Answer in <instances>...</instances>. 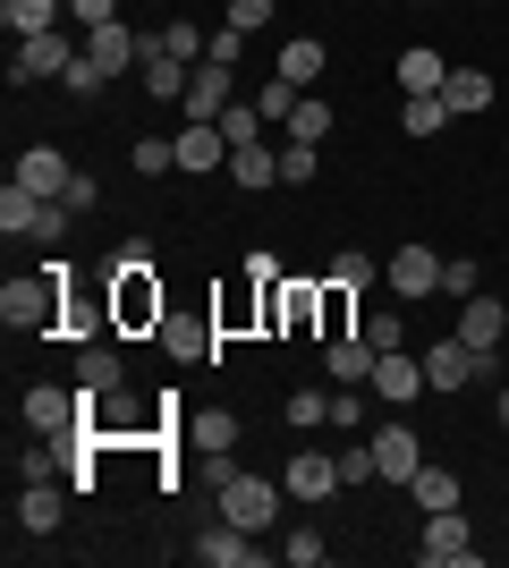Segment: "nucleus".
<instances>
[{"mask_svg": "<svg viewBox=\"0 0 509 568\" xmlns=\"http://www.w3.org/2000/svg\"><path fill=\"white\" fill-rule=\"evenodd\" d=\"M441 102L459 119H476V111H492V77L485 69H450V85H441Z\"/></svg>", "mask_w": 509, "mask_h": 568, "instance_id": "26", "label": "nucleus"}, {"mask_svg": "<svg viewBox=\"0 0 509 568\" xmlns=\"http://www.w3.org/2000/svg\"><path fill=\"white\" fill-rule=\"evenodd\" d=\"M365 442H374V467H383V484H416L425 450H416V433H408V425H374Z\"/></svg>", "mask_w": 509, "mask_h": 568, "instance_id": "11", "label": "nucleus"}, {"mask_svg": "<svg viewBox=\"0 0 509 568\" xmlns=\"http://www.w3.org/2000/svg\"><path fill=\"white\" fill-rule=\"evenodd\" d=\"M120 348H85V365H77V390H94V399H111V390H120Z\"/></svg>", "mask_w": 509, "mask_h": 568, "instance_id": "28", "label": "nucleus"}, {"mask_svg": "<svg viewBox=\"0 0 509 568\" xmlns=\"http://www.w3.org/2000/svg\"><path fill=\"white\" fill-rule=\"evenodd\" d=\"M111 281H120V297H111V323H120V332L162 323V281H153V272H111Z\"/></svg>", "mask_w": 509, "mask_h": 568, "instance_id": "7", "label": "nucleus"}, {"mask_svg": "<svg viewBox=\"0 0 509 568\" xmlns=\"http://www.w3.org/2000/svg\"><path fill=\"white\" fill-rule=\"evenodd\" d=\"M136 77L153 85V102H187V77H195V60H170V51L145 34V60H136Z\"/></svg>", "mask_w": 509, "mask_h": 568, "instance_id": "17", "label": "nucleus"}, {"mask_svg": "<svg viewBox=\"0 0 509 568\" xmlns=\"http://www.w3.org/2000/svg\"><path fill=\"white\" fill-rule=\"evenodd\" d=\"M281 128H289V144H323V136H332V102H315V94H297V111L281 119Z\"/></svg>", "mask_w": 509, "mask_h": 568, "instance_id": "30", "label": "nucleus"}, {"mask_svg": "<svg viewBox=\"0 0 509 568\" xmlns=\"http://www.w3.org/2000/svg\"><path fill=\"white\" fill-rule=\"evenodd\" d=\"M323 560H332V544H323L315 526H297L289 535V568H323Z\"/></svg>", "mask_w": 509, "mask_h": 568, "instance_id": "41", "label": "nucleus"}, {"mask_svg": "<svg viewBox=\"0 0 509 568\" xmlns=\"http://www.w3.org/2000/svg\"><path fill=\"white\" fill-rule=\"evenodd\" d=\"M323 416H332L323 390H289V425H323Z\"/></svg>", "mask_w": 509, "mask_h": 568, "instance_id": "45", "label": "nucleus"}, {"mask_svg": "<svg viewBox=\"0 0 509 568\" xmlns=\"http://www.w3.org/2000/svg\"><path fill=\"white\" fill-rule=\"evenodd\" d=\"M60 509H69V500H60V484H18V526H26V535H51V526H60Z\"/></svg>", "mask_w": 509, "mask_h": 568, "instance_id": "24", "label": "nucleus"}, {"mask_svg": "<svg viewBox=\"0 0 509 568\" xmlns=\"http://www.w3.org/2000/svg\"><path fill=\"white\" fill-rule=\"evenodd\" d=\"M230 179H238V187H281V153H272L264 136H255V144H230Z\"/></svg>", "mask_w": 509, "mask_h": 568, "instance_id": "22", "label": "nucleus"}, {"mask_svg": "<svg viewBox=\"0 0 509 568\" xmlns=\"http://www.w3.org/2000/svg\"><path fill=\"white\" fill-rule=\"evenodd\" d=\"M153 43H162L170 60H204V51H213V34H204V26H187V18H170L162 34H153Z\"/></svg>", "mask_w": 509, "mask_h": 568, "instance_id": "33", "label": "nucleus"}, {"mask_svg": "<svg viewBox=\"0 0 509 568\" xmlns=\"http://www.w3.org/2000/svg\"><path fill=\"white\" fill-rule=\"evenodd\" d=\"M18 416H26L34 433H43V442H60V433H69L77 416H85V399H77V390H51V382H34V390L18 399Z\"/></svg>", "mask_w": 509, "mask_h": 568, "instance_id": "8", "label": "nucleus"}, {"mask_svg": "<svg viewBox=\"0 0 509 568\" xmlns=\"http://www.w3.org/2000/svg\"><path fill=\"white\" fill-rule=\"evenodd\" d=\"M102 85H111V77H102V69H94V60H85V51H77V69H69V94H77V102H94V94H102Z\"/></svg>", "mask_w": 509, "mask_h": 568, "instance_id": "44", "label": "nucleus"}, {"mask_svg": "<svg viewBox=\"0 0 509 568\" xmlns=\"http://www.w3.org/2000/svg\"><path fill=\"white\" fill-rule=\"evenodd\" d=\"M221 26H238V34H264L272 26V0H230V18Z\"/></svg>", "mask_w": 509, "mask_h": 568, "instance_id": "42", "label": "nucleus"}, {"mask_svg": "<svg viewBox=\"0 0 509 568\" xmlns=\"http://www.w3.org/2000/svg\"><path fill=\"white\" fill-rule=\"evenodd\" d=\"M315 170H323L315 144H289V153H281V187H315Z\"/></svg>", "mask_w": 509, "mask_h": 568, "instance_id": "37", "label": "nucleus"}, {"mask_svg": "<svg viewBox=\"0 0 509 568\" xmlns=\"http://www.w3.org/2000/svg\"><path fill=\"white\" fill-rule=\"evenodd\" d=\"M255 111H264V119H289L297 111V85H289V77H272L264 94H255Z\"/></svg>", "mask_w": 509, "mask_h": 568, "instance_id": "43", "label": "nucleus"}, {"mask_svg": "<svg viewBox=\"0 0 509 568\" xmlns=\"http://www.w3.org/2000/svg\"><path fill=\"white\" fill-rule=\"evenodd\" d=\"M459 339H467V348H476V356H492V348H501V339H509V306H501V297H485V288H476V297H467V306H459Z\"/></svg>", "mask_w": 509, "mask_h": 568, "instance_id": "12", "label": "nucleus"}, {"mask_svg": "<svg viewBox=\"0 0 509 568\" xmlns=\"http://www.w3.org/2000/svg\"><path fill=\"white\" fill-rule=\"evenodd\" d=\"M85 60H94L102 77H120V69H136V60H145V34H128V26L111 18V26H94V34H85Z\"/></svg>", "mask_w": 509, "mask_h": 568, "instance_id": "16", "label": "nucleus"}, {"mask_svg": "<svg viewBox=\"0 0 509 568\" xmlns=\"http://www.w3.org/2000/svg\"><path fill=\"white\" fill-rule=\"evenodd\" d=\"M111 272H153V246H145V237H128V246H120V263H111Z\"/></svg>", "mask_w": 509, "mask_h": 568, "instance_id": "50", "label": "nucleus"}, {"mask_svg": "<svg viewBox=\"0 0 509 568\" xmlns=\"http://www.w3.org/2000/svg\"><path fill=\"white\" fill-rule=\"evenodd\" d=\"M43 204H51V195H26L18 179H9V187H0V230H9V237H34V213H43Z\"/></svg>", "mask_w": 509, "mask_h": 568, "instance_id": "29", "label": "nucleus"}, {"mask_svg": "<svg viewBox=\"0 0 509 568\" xmlns=\"http://www.w3.org/2000/svg\"><path fill=\"white\" fill-rule=\"evenodd\" d=\"M77 51L85 43H69V34H60V26H51V34H18V85H34V77H69L77 69Z\"/></svg>", "mask_w": 509, "mask_h": 568, "instance_id": "5", "label": "nucleus"}, {"mask_svg": "<svg viewBox=\"0 0 509 568\" xmlns=\"http://www.w3.org/2000/svg\"><path fill=\"white\" fill-rule=\"evenodd\" d=\"M416 560H425V568H485V551H476V535H467L459 509H425V544H416Z\"/></svg>", "mask_w": 509, "mask_h": 568, "instance_id": "3", "label": "nucleus"}, {"mask_svg": "<svg viewBox=\"0 0 509 568\" xmlns=\"http://www.w3.org/2000/svg\"><path fill=\"white\" fill-rule=\"evenodd\" d=\"M501 425H509V382H501Z\"/></svg>", "mask_w": 509, "mask_h": 568, "instance_id": "51", "label": "nucleus"}, {"mask_svg": "<svg viewBox=\"0 0 509 568\" xmlns=\"http://www.w3.org/2000/svg\"><path fill=\"white\" fill-rule=\"evenodd\" d=\"M323 69H332V51H323L315 34H297V43H281V69H272V77H289L297 94H306V85H315Z\"/></svg>", "mask_w": 509, "mask_h": 568, "instance_id": "23", "label": "nucleus"}, {"mask_svg": "<svg viewBox=\"0 0 509 568\" xmlns=\"http://www.w3.org/2000/svg\"><path fill=\"white\" fill-rule=\"evenodd\" d=\"M69 204H60V195H51V204H43V213H34V246H60V237H69Z\"/></svg>", "mask_w": 509, "mask_h": 568, "instance_id": "39", "label": "nucleus"}, {"mask_svg": "<svg viewBox=\"0 0 509 568\" xmlns=\"http://www.w3.org/2000/svg\"><path fill=\"white\" fill-rule=\"evenodd\" d=\"M476 288H485V263H467V255H450V263H441V297H459V306H467Z\"/></svg>", "mask_w": 509, "mask_h": 568, "instance_id": "35", "label": "nucleus"}, {"mask_svg": "<svg viewBox=\"0 0 509 568\" xmlns=\"http://www.w3.org/2000/svg\"><path fill=\"white\" fill-rule=\"evenodd\" d=\"M374 442H357V433H348V450H339V484H374Z\"/></svg>", "mask_w": 509, "mask_h": 568, "instance_id": "38", "label": "nucleus"}, {"mask_svg": "<svg viewBox=\"0 0 509 568\" xmlns=\"http://www.w3.org/2000/svg\"><path fill=\"white\" fill-rule=\"evenodd\" d=\"M374 399H390V407H408L416 390H434L425 382V356H408V348H383V365H374V382H365Z\"/></svg>", "mask_w": 509, "mask_h": 568, "instance_id": "9", "label": "nucleus"}, {"mask_svg": "<svg viewBox=\"0 0 509 568\" xmlns=\"http://www.w3.org/2000/svg\"><path fill=\"white\" fill-rule=\"evenodd\" d=\"M69 18L85 26V34H94V26H111V18H120V0H69Z\"/></svg>", "mask_w": 509, "mask_h": 568, "instance_id": "47", "label": "nucleus"}, {"mask_svg": "<svg viewBox=\"0 0 509 568\" xmlns=\"http://www.w3.org/2000/svg\"><path fill=\"white\" fill-rule=\"evenodd\" d=\"M60 306H69V263L60 255H51L43 272H18V281L0 288V323H9V332H51Z\"/></svg>", "mask_w": 509, "mask_h": 568, "instance_id": "1", "label": "nucleus"}, {"mask_svg": "<svg viewBox=\"0 0 509 568\" xmlns=\"http://www.w3.org/2000/svg\"><path fill=\"white\" fill-rule=\"evenodd\" d=\"M153 332H162V348H170V356H204V348H213V332H204V323H170V314H162Z\"/></svg>", "mask_w": 509, "mask_h": 568, "instance_id": "34", "label": "nucleus"}, {"mask_svg": "<svg viewBox=\"0 0 509 568\" xmlns=\"http://www.w3.org/2000/svg\"><path fill=\"white\" fill-rule=\"evenodd\" d=\"M485 365H492V356H476L459 332H450V339H425V382H434V390H467Z\"/></svg>", "mask_w": 509, "mask_h": 568, "instance_id": "6", "label": "nucleus"}, {"mask_svg": "<svg viewBox=\"0 0 509 568\" xmlns=\"http://www.w3.org/2000/svg\"><path fill=\"white\" fill-rule=\"evenodd\" d=\"M323 365H332V382H374L383 348H374V339H357V332H339V339H323Z\"/></svg>", "mask_w": 509, "mask_h": 568, "instance_id": "18", "label": "nucleus"}, {"mask_svg": "<svg viewBox=\"0 0 509 568\" xmlns=\"http://www.w3.org/2000/svg\"><path fill=\"white\" fill-rule=\"evenodd\" d=\"M187 551H195L204 568H255V560H264V551L246 544V526H230V518H221V526H204V535H195Z\"/></svg>", "mask_w": 509, "mask_h": 568, "instance_id": "15", "label": "nucleus"}, {"mask_svg": "<svg viewBox=\"0 0 509 568\" xmlns=\"http://www.w3.org/2000/svg\"><path fill=\"white\" fill-rule=\"evenodd\" d=\"M365 339H374V348H408V323H399V314H374V323H365Z\"/></svg>", "mask_w": 509, "mask_h": 568, "instance_id": "46", "label": "nucleus"}, {"mask_svg": "<svg viewBox=\"0 0 509 568\" xmlns=\"http://www.w3.org/2000/svg\"><path fill=\"white\" fill-rule=\"evenodd\" d=\"M230 102H238V94H230V69H221V60H195V77H187V102H179V111H187L195 128H204V119H221Z\"/></svg>", "mask_w": 509, "mask_h": 568, "instance_id": "14", "label": "nucleus"}, {"mask_svg": "<svg viewBox=\"0 0 509 568\" xmlns=\"http://www.w3.org/2000/svg\"><path fill=\"white\" fill-rule=\"evenodd\" d=\"M264 128H272V119L255 111V102H230V111H221V136H230V144H255Z\"/></svg>", "mask_w": 509, "mask_h": 568, "instance_id": "36", "label": "nucleus"}, {"mask_svg": "<svg viewBox=\"0 0 509 568\" xmlns=\"http://www.w3.org/2000/svg\"><path fill=\"white\" fill-rule=\"evenodd\" d=\"M383 281H390V297H399V306L441 297V255H434V246H399V255L383 263Z\"/></svg>", "mask_w": 509, "mask_h": 568, "instance_id": "4", "label": "nucleus"}, {"mask_svg": "<svg viewBox=\"0 0 509 568\" xmlns=\"http://www.w3.org/2000/svg\"><path fill=\"white\" fill-rule=\"evenodd\" d=\"M221 153H230V136H221V119H204V128H179V170H195V179H204V170H221Z\"/></svg>", "mask_w": 509, "mask_h": 568, "instance_id": "20", "label": "nucleus"}, {"mask_svg": "<svg viewBox=\"0 0 509 568\" xmlns=\"http://www.w3.org/2000/svg\"><path fill=\"white\" fill-rule=\"evenodd\" d=\"M238 51H246V34H238V26H213V51H204V60H221V69H238Z\"/></svg>", "mask_w": 509, "mask_h": 568, "instance_id": "48", "label": "nucleus"}, {"mask_svg": "<svg viewBox=\"0 0 509 568\" xmlns=\"http://www.w3.org/2000/svg\"><path fill=\"white\" fill-rule=\"evenodd\" d=\"M332 493H339V458L297 450V458H289V500H332Z\"/></svg>", "mask_w": 509, "mask_h": 568, "instance_id": "19", "label": "nucleus"}, {"mask_svg": "<svg viewBox=\"0 0 509 568\" xmlns=\"http://www.w3.org/2000/svg\"><path fill=\"white\" fill-rule=\"evenodd\" d=\"M332 281H339V288H357V297H365V288H374V263H365L357 246H348V255H332Z\"/></svg>", "mask_w": 509, "mask_h": 568, "instance_id": "40", "label": "nucleus"}, {"mask_svg": "<svg viewBox=\"0 0 509 568\" xmlns=\"http://www.w3.org/2000/svg\"><path fill=\"white\" fill-rule=\"evenodd\" d=\"M179 433H187L195 458H230V450H238V416H230V407H187Z\"/></svg>", "mask_w": 509, "mask_h": 568, "instance_id": "10", "label": "nucleus"}, {"mask_svg": "<svg viewBox=\"0 0 509 568\" xmlns=\"http://www.w3.org/2000/svg\"><path fill=\"white\" fill-rule=\"evenodd\" d=\"M399 85H408V94H441V85H450V60H441L434 43H408L399 51Z\"/></svg>", "mask_w": 509, "mask_h": 568, "instance_id": "21", "label": "nucleus"}, {"mask_svg": "<svg viewBox=\"0 0 509 568\" xmlns=\"http://www.w3.org/2000/svg\"><path fill=\"white\" fill-rule=\"evenodd\" d=\"M450 119H459V111H450L441 94H408V102H399V136H441Z\"/></svg>", "mask_w": 509, "mask_h": 568, "instance_id": "25", "label": "nucleus"}, {"mask_svg": "<svg viewBox=\"0 0 509 568\" xmlns=\"http://www.w3.org/2000/svg\"><path fill=\"white\" fill-rule=\"evenodd\" d=\"M128 162H136V179H170V170H179V136H136Z\"/></svg>", "mask_w": 509, "mask_h": 568, "instance_id": "31", "label": "nucleus"}, {"mask_svg": "<svg viewBox=\"0 0 509 568\" xmlns=\"http://www.w3.org/2000/svg\"><path fill=\"white\" fill-rule=\"evenodd\" d=\"M416 509H459V475H441V467H416Z\"/></svg>", "mask_w": 509, "mask_h": 568, "instance_id": "32", "label": "nucleus"}, {"mask_svg": "<svg viewBox=\"0 0 509 568\" xmlns=\"http://www.w3.org/2000/svg\"><path fill=\"white\" fill-rule=\"evenodd\" d=\"M221 518L246 526V535H264V526L281 518V484H272V475H230L221 467Z\"/></svg>", "mask_w": 509, "mask_h": 568, "instance_id": "2", "label": "nucleus"}, {"mask_svg": "<svg viewBox=\"0 0 509 568\" xmlns=\"http://www.w3.org/2000/svg\"><path fill=\"white\" fill-rule=\"evenodd\" d=\"M69 179H77V170H69L60 144H26V153H18V187L26 195H69Z\"/></svg>", "mask_w": 509, "mask_h": 568, "instance_id": "13", "label": "nucleus"}, {"mask_svg": "<svg viewBox=\"0 0 509 568\" xmlns=\"http://www.w3.org/2000/svg\"><path fill=\"white\" fill-rule=\"evenodd\" d=\"M60 204H69V213H94V204H102V187H94V170H77V179H69V195H60Z\"/></svg>", "mask_w": 509, "mask_h": 568, "instance_id": "49", "label": "nucleus"}, {"mask_svg": "<svg viewBox=\"0 0 509 568\" xmlns=\"http://www.w3.org/2000/svg\"><path fill=\"white\" fill-rule=\"evenodd\" d=\"M60 9H69V0H0V26H9V34H51Z\"/></svg>", "mask_w": 509, "mask_h": 568, "instance_id": "27", "label": "nucleus"}]
</instances>
